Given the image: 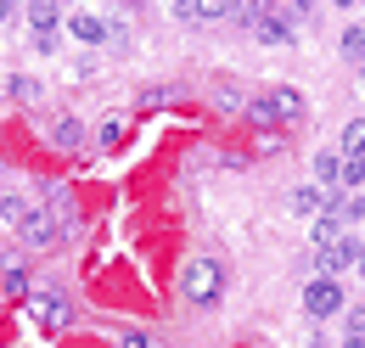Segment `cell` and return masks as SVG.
<instances>
[{"mask_svg": "<svg viewBox=\"0 0 365 348\" xmlns=\"http://www.w3.org/2000/svg\"><path fill=\"white\" fill-rule=\"evenodd\" d=\"M29 23H34V34H56V23H62V11H56L51 0H34V6H29Z\"/></svg>", "mask_w": 365, "mask_h": 348, "instance_id": "cell-9", "label": "cell"}, {"mask_svg": "<svg viewBox=\"0 0 365 348\" xmlns=\"http://www.w3.org/2000/svg\"><path fill=\"white\" fill-rule=\"evenodd\" d=\"M343 152H349V158H365V118H354V124L343 130Z\"/></svg>", "mask_w": 365, "mask_h": 348, "instance_id": "cell-13", "label": "cell"}, {"mask_svg": "<svg viewBox=\"0 0 365 348\" xmlns=\"http://www.w3.org/2000/svg\"><path fill=\"white\" fill-rule=\"evenodd\" d=\"M349 337H365V309H354V314H349Z\"/></svg>", "mask_w": 365, "mask_h": 348, "instance_id": "cell-20", "label": "cell"}, {"mask_svg": "<svg viewBox=\"0 0 365 348\" xmlns=\"http://www.w3.org/2000/svg\"><path fill=\"white\" fill-rule=\"evenodd\" d=\"M304 309H309L315 320H326V314H337V309H343V287H337L331 275H320V281H309V287H304Z\"/></svg>", "mask_w": 365, "mask_h": 348, "instance_id": "cell-3", "label": "cell"}, {"mask_svg": "<svg viewBox=\"0 0 365 348\" xmlns=\"http://www.w3.org/2000/svg\"><path fill=\"white\" fill-rule=\"evenodd\" d=\"M180 292L191 298L197 309H208V304H220V292H225V264H214V259H191L180 270Z\"/></svg>", "mask_w": 365, "mask_h": 348, "instance_id": "cell-1", "label": "cell"}, {"mask_svg": "<svg viewBox=\"0 0 365 348\" xmlns=\"http://www.w3.org/2000/svg\"><path fill=\"white\" fill-rule=\"evenodd\" d=\"M79 118H62V124H56V130H51V140H56V146H62V152H73V146H79Z\"/></svg>", "mask_w": 365, "mask_h": 348, "instance_id": "cell-12", "label": "cell"}, {"mask_svg": "<svg viewBox=\"0 0 365 348\" xmlns=\"http://www.w3.org/2000/svg\"><path fill=\"white\" fill-rule=\"evenodd\" d=\"M29 309H34V320H40L46 332H68V320H73L62 292H34V298H29Z\"/></svg>", "mask_w": 365, "mask_h": 348, "instance_id": "cell-4", "label": "cell"}, {"mask_svg": "<svg viewBox=\"0 0 365 348\" xmlns=\"http://www.w3.org/2000/svg\"><path fill=\"white\" fill-rule=\"evenodd\" d=\"M175 17L180 23H220V17H236V6H225V0H185V6H175Z\"/></svg>", "mask_w": 365, "mask_h": 348, "instance_id": "cell-5", "label": "cell"}, {"mask_svg": "<svg viewBox=\"0 0 365 348\" xmlns=\"http://www.w3.org/2000/svg\"><path fill=\"white\" fill-rule=\"evenodd\" d=\"M0 214L11 219V225H29V214H34V208H29L23 197H6V203H0Z\"/></svg>", "mask_w": 365, "mask_h": 348, "instance_id": "cell-16", "label": "cell"}, {"mask_svg": "<svg viewBox=\"0 0 365 348\" xmlns=\"http://www.w3.org/2000/svg\"><path fill=\"white\" fill-rule=\"evenodd\" d=\"M343 348H365V337H349V343H343Z\"/></svg>", "mask_w": 365, "mask_h": 348, "instance_id": "cell-22", "label": "cell"}, {"mask_svg": "<svg viewBox=\"0 0 365 348\" xmlns=\"http://www.w3.org/2000/svg\"><path fill=\"white\" fill-rule=\"evenodd\" d=\"M11 96H23V101H29V96H40V79H29V73H17V79H11Z\"/></svg>", "mask_w": 365, "mask_h": 348, "instance_id": "cell-19", "label": "cell"}, {"mask_svg": "<svg viewBox=\"0 0 365 348\" xmlns=\"http://www.w3.org/2000/svg\"><path fill=\"white\" fill-rule=\"evenodd\" d=\"M6 17H11V6H6V0H0V23H6Z\"/></svg>", "mask_w": 365, "mask_h": 348, "instance_id": "cell-23", "label": "cell"}, {"mask_svg": "<svg viewBox=\"0 0 365 348\" xmlns=\"http://www.w3.org/2000/svg\"><path fill=\"white\" fill-rule=\"evenodd\" d=\"M118 140H124V118H107L101 124V146H118Z\"/></svg>", "mask_w": 365, "mask_h": 348, "instance_id": "cell-18", "label": "cell"}, {"mask_svg": "<svg viewBox=\"0 0 365 348\" xmlns=\"http://www.w3.org/2000/svg\"><path fill=\"white\" fill-rule=\"evenodd\" d=\"M365 180V158H343V185H360Z\"/></svg>", "mask_w": 365, "mask_h": 348, "instance_id": "cell-17", "label": "cell"}, {"mask_svg": "<svg viewBox=\"0 0 365 348\" xmlns=\"http://www.w3.org/2000/svg\"><path fill=\"white\" fill-rule=\"evenodd\" d=\"M287 208H292V214H315V208H320V191H315V185L292 191V197H287Z\"/></svg>", "mask_w": 365, "mask_h": 348, "instance_id": "cell-14", "label": "cell"}, {"mask_svg": "<svg viewBox=\"0 0 365 348\" xmlns=\"http://www.w3.org/2000/svg\"><path fill=\"white\" fill-rule=\"evenodd\" d=\"M360 275H365V247H360Z\"/></svg>", "mask_w": 365, "mask_h": 348, "instance_id": "cell-24", "label": "cell"}, {"mask_svg": "<svg viewBox=\"0 0 365 348\" xmlns=\"http://www.w3.org/2000/svg\"><path fill=\"white\" fill-rule=\"evenodd\" d=\"M343 56H349V62H365V29H349V34H343Z\"/></svg>", "mask_w": 365, "mask_h": 348, "instance_id": "cell-15", "label": "cell"}, {"mask_svg": "<svg viewBox=\"0 0 365 348\" xmlns=\"http://www.w3.org/2000/svg\"><path fill=\"white\" fill-rule=\"evenodd\" d=\"M0 287H6L11 298H23V292H29V270H23V259H11L6 270H0Z\"/></svg>", "mask_w": 365, "mask_h": 348, "instance_id": "cell-11", "label": "cell"}, {"mask_svg": "<svg viewBox=\"0 0 365 348\" xmlns=\"http://www.w3.org/2000/svg\"><path fill=\"white\" fill-rule=\"evenodd\" d=\"M124 348H158L152 337H140V332H124Z\"/></svg>", "mask_w": 365, "mask_h": 348, "instance_id": "cell-21", "label": "cell"}, {"mask_svg": "<svg viewBox=\"0 0 365 348\" xmlns=\"http://www.w3.org/2000/svg\"><path fill=\"white\" fill-rule=\"evenodd\" d=\"M298 113H304L298 90H270V96L253 101V124H259V130H270V124H292Z\"/></svg>", "mask_w": 365, "mask_h": 348, "instance_id": "cell-2", "label": "cell"}, {"mask_svg": "<svg viewBox=\"0 0 365 348\" xmlns=\"http://www.w3.org/2000/svg\"><path fill=\"white\" fill-rule=\"evenodd\" d=\"M349 264H360V242H343V236H337V242L320 247V270H326L331 281H337V270H349Z\"/></svg>", "mask_w": 365, "mask_h": 348, "instance_id": "cell-6", "label": "cell"}, {"mask_svg": "<svg viewBox=\"0 0 365 348\" xmlns=\"http://www.w3.org/2000/svg\"><path fill=\"white\" fill-rule=\"evenodd\" d=\"M68 29H73L85 45H101V40H107V23H101L96 11H73V17H68Z\"/></svg>", "mask_w": 365, "mask_h": 348, "instance_id": "cell-8", "label": "cell"}, {"mask_svg": "<svg viewBox=\"0 0 365 348\" xmlns=\"http://www.w3.org/2000/svg\"><path fill=\"white\" fill-rule=\"evenodd\" d=\"M23 242H29V247H56V242H62L56 214H46V208H40V214H29V225H23Z\"/></svg>", "mask_w": 365, "mask_h": 348, "instance_id": "cell-7", "label": "cell"}, {"mask_svg": "<svg viewBox=\"0 0 365 348\" xmlns=\"http://www.w3.org/2000/svg\"><path fill=\"white\" fill-rule=\"evenodd\" d=\"M315 174H320V185H326V191H337V185H343V158L320 152V158H315Z\"/></svg>", "mask_w": 365, "mask_h": 348, "instance_id": "cell-10", "label": "cell"}]
</instances>
